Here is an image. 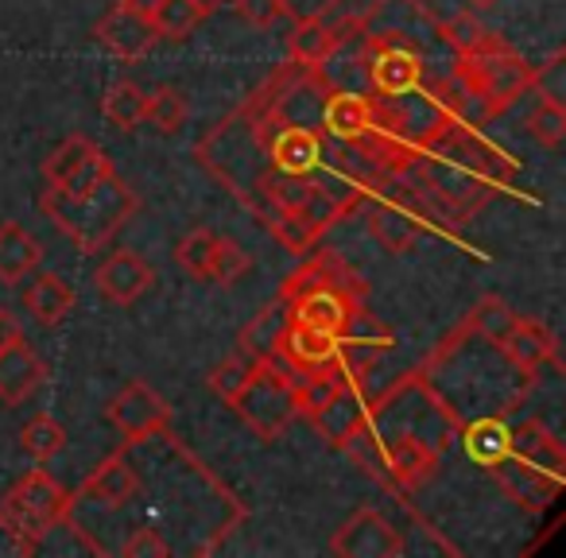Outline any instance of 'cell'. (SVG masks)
I'll list each match as a JSON object with an SVG mask.
<instances>
[{"mask_svg":"<svg viewBox=\"0 0 566 558\" xmlns=\"http://www.w3.org/2000/svg\"><path fill=\"white\" fill-rule=\"evenodd\" d=\"M527 133H532L539 144H547V148H563V140H566L563 102H547V97H543V102L532 109V117H527Z\"/></svg>","mask_w":566,"mask_h":558,"instance_id":"cell-37","label":"cell"},{"mask_svg":"<svg viewBox=\"0 0 566 558\" xmlns=\"http://www.w3.org/2000/svg\"><path fill=\"white\" fill-rule=\"evenodd\" d=\"M125 9H133V12H140V17H148L151 20V12L159 9V0H120Z\"/></svg>","mask_w":566,"mask_h":558,"instance_id":"cell-43","label":"cell"},{"mask_svg":"<svg viewBox=\"0 0 566 558\" xmlns=\"http://www.w3.org/2000/svg\"><path fill=\"white\" fill-rule=\"evenodd\" d=\"M252 357H244V354H233L229 361H221L218 369L210 372V388H213V396L218 400H226V403H233L237 396H241V388L249 385V377H252Z\"/></svg>","mask_w":566,"mask_h":558,"instance_id":"cell-38","label":"cell"},{"mask_svg":"<svg viewBox=\"0 0 566 558\" xmlns=\"http://www.w3.org/2000/svg\"><path fill=\"white\" fill-rule=\"evenodd\" d=\"M439 454H442L439 442H427L423 434H411V431L392 434V439L380 442L385 481H392V485H400V488L423 485L434 473V465H439Z\"/></svg>","mask_w":566,"mask_h":558,"instance_id":"cell-12","label":"cell"},{"mask_svg":"<svg viewBox=\"0 0 566 558\" xmlns=\"http://www.w3.org/2000/svg\"><path fill=\"white\" fill-rule=\"evenodd\" d=\"M144 102H148V94L136 82H117L102 97V117L109 125H117L120 133H133V128L144 125Z\"/></svg>","mask_w":566,"mask_h":558,"instance_id":"cell-31","label":"cell"},{"mask_svg":"<svg viewBox=\"0 0 566 558\" xmlns=\"http://www.w3.org/2000/svg\"><path fill=\"white\" fill-rule=\"evenodd\" d=\"M275 357H280L295 377L303 372H315V369H326V365H338V338L323 330H311L303 323H287V330L280 334V346H275Z\"/></svg>","mask_w":566,"mask_h":558,"instance_id":"cell-18","label":"cell"},{"mask_svg":"<svg viewBox=\"0 0 566 558\" xmlns=\"http://www.w3.org/2000/svg\"><path fill=\"white\" fill-rule=\"evenodd\" d=\"M24 310L32 315L35 326L51 330V326H59L74 310V287L55 272H35L24 292Z\"/></svg>","mask_w":566,"mask_h":558,"instance_id":"cell-20","label":"cell"},{"mask_svg":"<svg viewBox=\"0 0 566 558\" xmlns=\"http://www.w3.org/2000/svg\"><path fill=\"white\" fill-rule=\"evenodd\" d=\"M342 35L338 28H331L326 20H300L287 35V59L303 71H318L331 63V55L338 51Z\"/></svg>","mask_w":566,"mask_h":558,"instance_id":"cell-25","label":"cell"},{"mask_svg":"<svg viewBox=\"0 0 566 558\" xmlns=\"http://www.w3.org/2000/svg\"><path fill=\"white\" fill-rule=\"evenodd\" d=\"M338 9H342V0H280V12L292 17L295 24H300V20H326Z\"/></svg>","mask_w":566,"mask_h":558,"instance_id":"cell-40","label":"cell"},{"mask_svg":"<svg viewBox=\"0 0 566 558\" xmlns=\"http://www.w3.org/2000/svg\"><path fill=\"white\" fill-rule=\"evenodd\" d=\"M237 12L244 17V24L252 28H272L283 17L280 0H237Z\"/></svg>","mask_w":566,"mask_h":558,"instance_id":"cell-41","label":"cell"},{"mask_svg":"<svg viewBox=\"0 0 566 558\" xmlns=\"http://www.w3.org/2000/svg\"><path fill=\"white\" fill-rule=\"evenodd\" d=\"M516 323H520V315L504 299H496V295L478 299L470 310V330L478 334V338H485L489 346H501V341L516 330Z\"/></svg>","mask_w":566,"mask_h":558,"instance_id":"cell-30","label":"cell"},{"mask_svg":"<svg viewBox=\"0 0 566 558\" xmlns=\"http://www.w3.org/2000/svg\"><path fill=\"white\" fill-rule=\"evenodd\" d=\"M20 446L28 450V454L35 457V462H48V457H55L59 450L66 446V431L63 423H59L55 415H48V411H40L35 419H28V427L20 431Z\"/></svg>","mask_w":566,"mask_h":558,"instance_id":"cell-33","label":"cell"},{"mask_svg":"<svg viewBox=\"0 0 566 558\" xmlns=\"http://www.w3.org/2000/svg\"><path fill=\"white\" fill-rule=\"evenodd\" d=\"M256 144L264 148L272 171L295 175V179H311L326 159L323 133L307 125H283L280 113H272L268 125L256 128Z\"/></svg>","mask_w":566,"mask_h":558,"instance_id":"cell-6","label":"cell"},{"mask_svg":"<svg viewBox=\"0 0 566 558\" xmlns=\"http://www.w3.org/2000/svg\"><path fill=\"white\" fill-rule=\"evenodd\" d=\"M125 558H167L171 555V543L156 531V527H133V535L120 547Z\"/></svg>","mask_w":566,"mask_h":558,"instance_id":"cell-39","label":"cell"},{"mask_svg":"<svg viewBox=\"0 0 566 558\" xmlns=\"http://www.w3.org/2000/svg\"><path fill=\"white\" fill-rule=\"evenodd\" d=\"M43 244L17 221H0V284H20L40 267Z\"/></svg>","mask_w":566,"mask_h":558,"instance_id":"cell-24","label":"cell"},{"mask_svg":"<svg viewBox=\"0 0 566 558\" xmlns=\"http://www.w3.org/2000/svg\"><path fill=\"white\" fill-rule=\"evenodd\" d=\"M295 380L300 377L272 354V357H264V361L252 365L249 385L241 388V396H237L229 408L241 411V419L264 442H275L283 431H287V423L300 415V408H295Z\"/></svg>","mask_w":566,"mask_h":558,"instance_id":"cell-5","label":"cell"},{"mask_svg":"<svg viewBox=\"0 0 566 558\" xmlns=\"http://www.w3.org/2000/svg\"><path fill=\"white\" fill-rule=\"evenodd\" d=\"M182 120H187V102H182L179 90L159 86L156 94H148V102H144V125H151L156 133H179Z\"/></svg>","mask_w":566,"mask_h":558,"instance_id":"cell-34","label":"cell"},{"mask_svg":"<svg viewBox=\"0 0 566 558\" xmlns=\"http://www.w3.org/2000/svg\"><path fill=\"white\" fill-rule=\"evenodd\" d=\"M151 284H156V272H151V264L140 252H113L94 272V292L102 299L117 303V307L140 303L151 292Z\"/></svg>","mask_w":566,"mask_h":558,"instance_id":"cell-10","label":"cell"},{"mask_svg":"<svg viewBox=\"0 0 566 558\" xmlns=\"http://www.w3.org/2000/svg\"><path fill=\"white\" fill-rule=\"evenodd\" d=\"M465 4H473V9H493L496 0H465Z\"/></svg>","mask_w":566,"mask_h":558,"instance_id":"cell-44","label":"cell"},{"mask_svg":"<svg viewBox=\"0 0 566 558\" xmlns=\"http://www.w3.org/2000/svg\"><path fill=\"white\" fill-rule=\"evenodd\" d=\"M509 454L520 457V462H527V465H535V470H547V473H558V477H566V450H563V442H558L543 423H535V419L512 427Z\"/></svg>","mask_w":566,"mask_h":558,"instance_id":"cell-21","label":"cell"},{"mask_svg":"<svg viewBox=\"0 0 566 558\" xmlns=\"http://www.w3.org/2000/svg\"><path fill=\"white\" fill-rule=\"evenodd\" d=\"M43 380H48V365L24 338L0 346V403L20 408L28 396L40 392Z\"/></svg>","mask_w":566,"mask_h":558,"instance_id":"cell-15","label":"cell"},{"mask_svg":"<svg viewBox=\"0 0 566 558\" xmlns=\"http://www.w3.org/2000/svg\"><path fill=\"white\" fill-rule=\"evenodd\" d=\"M369 233L377 236L385 252H392V256H403V252H408L411 244L419 241L423 225H419L411 213L392 210V206H377V210L369 213Z\"/></svg>","mask_w":566,"mask_h":558,"instance_id":"cell-29","label":"cell"},{"mask_svg":"<svg viewBox=\"0 0 566 558\" xmlns=\"http://www.w3.org/2000/svg\"><path fill=\"white\" fill-rule=\"evenodd\" d=\"M465 439V454H470V462L478 465H496L504 454H509V439H512V427L504 423L501 415H485V419H473L470 427L462 431Z\"/></svg>","mask_w":566,"mask_h":558,"instance_id":"cell-27","label":"cell"},{"mask_svg":"<svg viewBox=\"0 0 566 558\" xmlns=\"http://www.w3.org/2000/svg\"><path fill=\"white\" fill-rule=\"evenodd\" d=\"M287 323H292V307H287V299H283V295H275V299L264 303V307H260V315L241 330L237 354L252 357V361H264V357H272L275 346H280V334L287 330Z\"/></svg>","mask_w":566,"mask_h":558,"instance_id":"cell-23","label":"cell"},{"mask_svg":"<svg viewBox=\"0 0 566 558\" xmlns=\"http://www.w3.org/2000/svg\"><path fill=\"white\" fill-rule=\"evenodd\" d=\"M40 210L55 221L59 233L71 236L74 249L90 256V252H102L120 233L125 221H133V213L140 210V198H136V190L117 171H109L102 182H94L82 194L43 190Z\"/></svg>","mask_w":566,"mask_h":558,"instance_id":"cell-1","label":"cell"},{"mask_svg":"<svg viewBox=\"0 0 566 558\" xmlns=\"http://www.w3.org/2000/svg\"><path fill=\"white\" fill-rule=\"evenodd\" d=\"M105 419L117 427L120 439H125L128 446H136V442L156 439V434H164L167 427H171V403H167L159 392H151L144 380H128V385L109 400Z\"/></svg>","mask_w":566,"mask_h":558,"instance_id":"cell-8","label":"cell"},{"mask_svg":"<svg viewBox=\"0 0 566 558\" xmlns=\"http://www.w3.org/2000/svg\"><path fill=\"white\" fill-rule=\"evenodd\" d=\"M264 221L287 252H307L331 225L318 210H272Z\"/></svg>","mask_w":566,"mask_h":558,"instance_id":"cell-26","label":"cell"},{"mask_svg":"<svg viewBox=\"0 0 566 558\" xmlns=\"http://www.w3.org/2000/svg\"><path fill=\"white\" fill-rule=\"evenodd\" d=\"M532 66L504 43H493L485 51H465L454 63V82L462 90V102L478 105L481 117H496L501 109H509L516 97L532 90Z\"/></svg>","mask_w":566,"mask_h":558,"instance_id":"cell-2","label":"cell"},{"mask_svg":"<svg viewBox=\"0 0 566 558\" xmlns=\"http://www.w3.org/2000/svg\"><path fill=\"white\" fill-rule=\"evenodd\" d=\"M496 349H501L504 361L520 372H539L547 361H555V338H551V330L543 323H527V318H520L516 330Z\"/></svg>","mask_w":566,"mask_h":558,"instance_id":"cell-22","label":"cell"},{"mask_svg":"<svg viewBox=\"0 0 566 558\" xmlns=\"http://www.w3.org/2000/svg\"><path fill=\"white\" fill-rule=\"evenodd\" d=\"M365 74L377 97H400L423 82V55L408 48H365Z\"/></svg>","mask_w":566,"mask_h":558,"instance_id":"cell-13","label":"cell"},{"mask_svg":"<svg viewBox=\"0 0 566 558\" xmlns=\"http://www.w3.org/2000/svg\"><path fill=\"white\" fill-rule=\"evenodd\" d=\"M369 415H373V408L361 392V380H346V385L331 396V403H323L318 411H311L307 419L318 427V434H323L331 446H342L357 427H365V419Z\"/></svg>","mask_w":566,"mask_h":558,"instance_id":"cell-16","label":"cell"},{"mask_svg":"<svg viewBox=\"0 0 566 558\" xmlns=\"http://www.w3.org/2000/svg\"><path fill=\"white\" fill-rule=\"evenodd\" d=\"M94 35L105 51H113L117 59H128V63L140 59V55H148V48L159 40L156 28H151V20L140 17V12H133V9H125L120 0L102 17V24H97Z\"/></svg>","mask_w":566,"mask_h":558,"instance_id":"cell-17","label":"cell"},{"mask_svg":"<svg viewBox=\"0 0 566 558\" xmlns=\"http://www.w3.org/2000/svg\"><path fill=\"white\" fill-rule=\"evenodd\" d=\"M24 338V330H20L17 315L12 310H0V346H9V341H20Z\"/></svg>","mask_w":566,"mask_h":558,"instance_id":"cell-42","label":"cell"},{"mask_svg":"<svg viewBox=\"0 0 566 558\" xmlns=\"http://www.w3.org/2000/svg\"><path fill=\"white\" fill-rule=\"evenodd\" d=\"M71 508L74 496L48 470H28L0 501V524L12 527L28 543V550H35L51 527L71 519Z\"/></svg>","mask_w":566,"mask_h":558,"instance_id":"cell-4","label":"cell"},{"mask_svg":"<svg viewBox=\"0 0 566 558\" xmlns=\"http://www.w3.org/2000/svg\"><path fill=\"white\" fill-rule=\"evenodd\" d=\"M361 284H334V280H315L300 267L283 280L280 295L292 307V318L311 330H323L331 338H342L354 330V323L365 315L361 310Z\"/></svg>","mask_w":566,"mask_h":558,"instance_id":"cell-3","label":"cell"},{"mask_svg":"<svg viewBox=\"0 0 566 558\" xmlns=\"http://www.w3.org/2000/svg\"><path fill=\"white\" fill-rule=\"evenodd\" d=\"M439 35H442V43H447V48L458 51V55H465V51H485V48H493V43H501L485 24H481L478 17H473V9H465V12H458V17L442 20Z\"/></svg>","mask_w":566,"mask_h":558,"instance_id":"cell-32","label":"cell"},{"mask_svg":"<svg viewBox=\"0 0 566 558\" xmlns=\"http://www.w3.org/2000/svg\"><path fill=\"white\" fill-rule=\"evenodd\" d=\"M213 244H218V233H213V229H190V233L179 241V249H175V260H179L187 275H195V280H206V267H210Z\"/></svg>","mask_w":566,"mask_h":558,"instance_id":"cell-36","label":"cell"},{"mask_svg":"<svg viewBox=\"0 0 566 558\" xmlns=\"http://www.w3.org/2000/svg\"><path fill=\"white\" fill-rule=\"evenodd\" d=\"M489 473L496 477V485L504 488V496L520 504V508H547L551 501L558 496L563 488V477L558 473H547V470H535V465L520 462V457L504 454L496 465H489Z\"/></svg>","mask_w":566,"mask_h":558,"instance_id":"cell-14","label":"cell"},{"mask_svg":"<svg viewBox=\"0 0 566 558\" xmlns=\"http://www.w3.org/2000/svg\"><path fill=\"white\" fill-rule=\"evenodd\" d=\"M318 120H323V133L334 136V140L365 144L380 128L377 125V97L349 94V90H331V94L323 97Z\"/></svg>","mask_w":566,"mask_h":558,"instance_id":"cell-11","label":"cell"},{"mask_svg":"<svg viewBox=\"0 0 566 558\" xmlns=\"http://www.w3.org/2000/svg\"><path fill=\"white\" fill-rule=\"evenodd\" d=\"M213 4L206 0H159V9L151 12V28L159 40H187L195 28L206 24Z\"/></svg>","mask_w":566,"mask_h":558,"instance_id":"cell-28","label":"cell"},{"mask_svg":"<svg viewBox=\"0 0 566 558\" xmlns=\"http://www.w3.org/2000/svg\"><path fill=\"white\" fill-rule=\"evenodd\" d=\"M249 264H252V260H249V252H244L241 244L218 236V244H213V256H210V267H206V280H210L213 287H233L237 280L249 272Z\"/></svg>","mask_w":566,"mask_h":558,"instance_id":"cell-35","label":"cell"},{"mask_svg":"<svg viewBox=\"0 0 566 558\" xmlns=\"http://www.w3.org/2000/svg\"><path fill=\"white\" fill-rule=\"evenodd\" d=\"M109 171H117V167L90 136H71L43 164V187L59 190V194H82L94 182H102Z\"/></svg>","mask_w":566,"mask_h":558,"instance_id":"cell-7","label":"cell"},{"mask_svg":"<svg viewBox=\"0 0 566 558\" xmlns=\"http://www.w3.org/2000/svg\"><path fill=\"white\" fill-rule=\"evenodd\" d=\"M331 550L334 555H349V558H400L403 539L377 508H357L354 516L334 531Z\"/></svg>","mask_w":566,"mask_h":558,"instance_id":"cell-9","label":"cell"},{"mask_svg":"<svg viewBox=\"0 0 566 558\" xmlns=\"http://www.w3.org/2000/svg\"><path fill=\"white\" fill-rule=\"evenodd\" d=\"M78 496L105 504V508H125V504H133L136 496H140V473H136L133 465H128V457L117 450V454L105 457V462L90 473Z\"/></svg>","mask_w":566,"mask_h":558,"instance_id":"cell-19","label":"cell"}]
</instances>
